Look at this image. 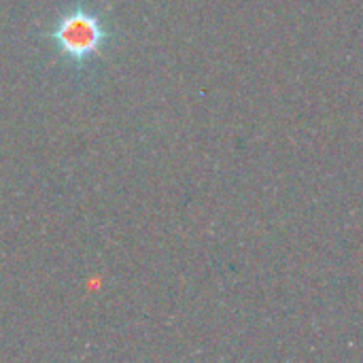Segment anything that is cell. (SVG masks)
Listing matches in <instances>:
<instances>
[{
    "label": "cell",
    "mask_w": 363,
    "mask_h": 363,
    "mask_svg": "<svg viewBox=\"0 0 363 363\" xmlns=\"http://www.w3.org/2000/svg\"><path fill=\"white\" fill-rule=\"evenodd\" d=\"M53 55L74 74H85L115 38L108 17L87 0H70L45 32Z\"/></svg>",
    "instance_id": "obj_1"
}]
</instances>
